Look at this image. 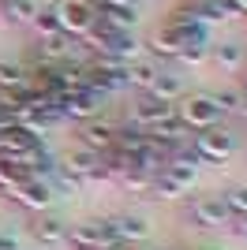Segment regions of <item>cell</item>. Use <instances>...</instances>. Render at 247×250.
<instances>
[{"instance_id":"1","label":"cell","mask_w":247,"mask_h":250,"mask_svg":"<svg viewBox=\"0 0 247 250\" xmlns=\"http://www.w3.org/2000/svg\"><path fill=\"white\" fill-rule=\"evenodd\" d=\"M180 220L195 231H217V228H225L228 209H225V202H221V194H195V198L184 202Z\"/></svg>"},{"instance_id":"2","label":"cell","mask_w":247,"mask_h":250,"mask_svg":"<svg viewBox=\"0 0 247 250\" xmlns=\"http://www.w3.org/2000/svg\"><path fill=\"white\" fill-rule=\"evenodd\" d=\"M173 112H176V120H180L191 135H198V131H206V127L221 124V116H225L214 104V97H210V94H184Z\"/></svg>"},{"instance_id":"3","label":"cell","mask_w":247,"mask_h":250,"mask_svg":"<svg viewBox=\"0 0 247 250\" xmlns=\"http://www.w3.org/2000/svg\"><path fill=\"white\" fill-rule=\"evenodd\" d=\"M68 247L72 250H113V235L105 217H86L79 224H68Z\"/></svg>"},{"instance_id":"4","label":"cell","mask_w":247,"mask_h":250,"mask_svg":"<svg viewBox=\"0 0 247 250\" xmlns=\"http://www.w3.org/2000/svg\"><path fill=\"white\" fill-rule=\"evenodd\" d=\"M56 8V22H60V34L68 38H86L94 30V22H98V11L86 4V0H60V4H52Z\"/></svg>"},{"instance_id":"5","label":"cell","mask_w":247,"mask_h":250,"mask_svg":"<svg viewBox=\"0 0 247 250\" xmlns=\"http://www.w3.org/2000/svg\"><path fill=\"white\" fill-rule=\"evenodd\" d=\"M191 146H195V153L202 157L206 165H217V161H225V157L236 149V135H232L225 124H214V127H206V131H198Z\"/></svg>"},{"instance_id":"6","label":"cell","mask_w":247,"mask_h":250,"mask_svg":"<svg viewBox=\"0 0 247 250\" xmlns=\"http://www.w3.org/2000/svg\"><path fill=\"white\" fill-rule=\"evenodd\" d=\"M60 172H64V176H72L75 183H86V179H105V172H101V153L82 149V146H72L68 153L60 157Z\"/></svg>"},{"instance_id":"7","label":"cell","mask_w":247,"mask_h":250,"mask_svg":"<svg viewBox=\"0 0 247 250\" xmlns=\"http://www.w3.org/2000/svg\"><path fill=\"white\" fill-rule=\"evenodd\" d=\"M11 202L19 209H26V213H49L52 209V202H56V194H52V187H49V179H26V183H19V187L8 194Z\"/></svg>"},{"instance_id":"8","label":"cell","mask_w":247,"mask_h":250,"mask_svg":"<svg viewBox=\"0 0 247 250\" xmlns=\"http://www.w3.org/2000/svg\"><path fill=\"white\" fill-rule=\"evenodd\" d=\"M101 101L105 94L94 90V86H82V90H72V94L60 97V116L64 120H90V116H101Z\"/></svg>"},{"instance_id":"9","label":"cell","mask_w":247,"mask_h":250,"mask_svg":"<svg viewBox=\"0 0 247 250\" xmlns=\"http://www.w3.org/2000/svg\"><path fill=\"white\" fill-rule=\"evenodd\" d=\"M26 231L38 247H64L68 243V220L60 213H30Z\"/></svg>"},{"instance_id":"10","label":"cell","mask_w":247,"mask_h":250,"mask_svg":"<svg viewBox=\"0 0 247 250\" xmlns=\"http://www.w3.org/2000/svg\"><path fill=\"white\" fill-rule=\"evenodd\" d=\"M105 224H109L113 243H146L154 231V224L143 213H113V217H105Z\"/></svg>"},{"instance_id":"11","label":"cell","mask_w":247,"mask_h":250,"mask_svg":"<svg viewBox=\"0 0 247 250\" xmlns=\"http://www.w3.org/2000/svg\"><path fill=\"white\" fill-rule=\"evenodd\" d=\"M113 142H116V124H113V120L90 116V120H82V124H79V146L82 149L105 153V149H113Z\"/></svg>"},{"instance_id":"12","label":"cell","mask_w":247,"mask_h":250,"mask_svg":"<svg viewBox=\"0 0 247 250\" xmlns=\"http://www.w3.org/2000/svg\"><path fill=\"white\" fill-rule=\"evenodd\" d=\"M143 97L161 101V104H173V101H180V97H184V79H180V75H173V71H157V79L146 86Z\"/></svg>"},{"instance_id":"13","label":"cell","mask_w":247,"mask_h":250,"mask_svg":"<svg viewBox=\"0 0 247 250\" xmlns=\"http://www.w3.org/2000/svg\"><path fill=\"white\" fill-rule=\"evenodd\" d=\"M210 56L221 71H240L247 67V45L240 42H221V45H210Z\"/></svg>"},{"instance_id":"14","label":"cell","mask_w":247,"mask_h":250,"mask_svg":"<svg viewBox=\"0 0 247 250\" xmlns=\"http://www.w3.org/2000/svg\"><path fill=\"white\" fill-rule=\"evenodd\" d=\"M169 112H173V104H161V101H150V97H139L127 120H131V124H139L143 131H150V127H154V124H161V120H165Z\"/></svg>"},{"instance_id":"15","label":"cell","mask_w":247,"mask_h":250,"mask_svg":"<svg viewBox=\"0 0 247 250\" xmlns=\"http://www.w3.org/2000/svg\"><path fill=\"white\" fill-rule=\"evenodd\" d=\"M135 22H139V8L135 4L98 11V26H105V30H135Z\"/></svg>"},{"instance_id":"16","label":"cell","mask_w":247,"mask_h":250,"mask_svg":"<svg viewBox=\"0 0 247 250\" xmlns=\"http://www.w3.org/2000/svg\"><path fill=\"white\" fill-rule=\"evenodd\" d=\"M30 86V67H23L15 60H0V94H19Z\"/></svg>"},{"instance_id":"17","label":"cell","mask_w":247,"mask_h":250,"mask_svg":"<svg viewBox=\"0 0 247 250\" xmlns=\"http://www.w3.org/2000/svg\"><path fill=\"white\" fill-rule=\"evenodd\" d=\"M72 56V38L68 34H49L38 42V63H64Z\"/></svg>"},{"instance_id":"18","label":"cell","mask_w":247,"mask_h":250,"mask_svg":"<svg viewBox=\"0 0 247 250\" xmlns=\"http://www.w3.org/2000/svg\"><path fill=\"white\" fill-rule=\"evenodd\" d=\"M38 8H41L38 0H4V4H0V15H4V22H11V26H30Z\"/></svg>"},{"instance_id":"19","label":"cell","mask_w":247,"mask_h":250,"mask_svg":"<svg viewBox=\"0 0 247 250\" xmlns=\"http://www.w3.org/2000/svg\"><path fill=\"white\" fill-rule=\"evenodd\" d=\"M157 60H135V63H127V86H135V90H143L146 94V86L157 79Z\"/></svg>"},{"instance_id":"20","label":"cell","mask_w":247,"mask_h":250,"mask_svg":"<svg viewBox=\"0 0 247 250\" xmlns=\"http://www.w3.org/2000/svg\"><path fill=\"white\" fill-rule=\"evenodd\" d=\"M206 56H210V34L198 30L195 38H187V42L180 45V56H176V60H184V63H202Z\"/></svg>"},{"instance_id":"21","label":"cell","mask_w":247,"mask_h":250,"mask_svg":"<svg viewBox=\"0 0 247 250\" xmlns=\"http://www.w3.org/2000/svg\"><path fill=\"white\" fill-rule=\"evenodd\" d=\"M154 176H157V172H146V168H127V172L120 176V183L131 190V194H150V183H154Z\"/></svg>"},{"instance_id":"22","label":"cell","mask_w":247,"mask_h":250,"mask_svg":"<svg viewBox=\"0 0 247 250\" xmlns=\"http://www.w3.org/2000/svg\"><path fill=\"white\" fill-rule=\"evenodd\" d=\"M228 213H247V183H228L225 190H217Z\"/></svg>"},{"instance_id":"23","label":"cell","mask_w":247,"mask_h":250,"mask_svg":"<svg viewBox=\"0 0 247 250\" xmlns=\"http://www.w3.org/2000/svg\"><path fill=\"white\" fill-rule=\"evenodd\" d=\"M30 26L41 34V38H49V34H60V22H56V8H38V15H34Z\"/></svg>"},{"instance_id":"24","label":"cell","mask_w":247,"mask_h":250,"mask_svg":"<svg viewBox=\"0 0 247 250\" xmlns=\"http://www.w3.org/2000/svg\"><path fill=\"white\" fill-rule=\"evenodd\" d=\"M225 228H228V235H236V239H247V213H228Z\"/></svg>"},{"instance_id":"25","label":"cell","mask_w":247,"mask_h":250,"mask_svg":"<svg viewBox=\"0 0 247 250\" xmlns=\"http://www.w3.org/2000/svg\"><path fill=\"white\" fill-rule=\"evenodd\" d=\"M236 116L247 120V83H240V101H236Z\"/></svg>"},{"instance_id":"26","label":"cell","mask_w":247,"mask_h":250,"mask_svg":"<svg viewBox=\"0 0 247 250\" xmlns=\"http://www.w3.org/2000/svg\"><path fill=\"white\" fill-rule=\"evenodd\" d=\"M113 250H150V247H146V243H116Z\"/></svg>"},{"instance_id":"27","label":"cell","mask_w":247,"mask_h":250,"mask_svg":"<svg viewBox=\"0 0 247 250\" xmlns=\"http://www.w3.org/2000/svg\"><path fill=\"white\" fill-rule=\"evenodd\" d=\"M228 4H232V8H236L240 15H247V0H228Z\"/></svg>"},{"instance_id":"28","label":"cell","mask_w":247,"mask_h":250,"mask_svg":"<svg viewBox=\"0 0 247 250\" xmlns=\"http://www.w3.org/2000/svg\"><path fill=\"white\" fill-rule=\"evenodd\" d=\"M0 235H4V224H0Z\"/></svg>"},{"instance_id":"29","label":"cell","mask_w":247,"mask_h":250,"mask_svg":"<svg viewBox=\"0 0 247 250\" xmlns=\"http://www.w3.org/2000/svg\"><path fill=\"white\" fill-rule=\"evenodd\" d=\"M244 83H247V75H244Z\"/></svg>"},{"instance_id":"30","label":"cell","mask_w":247,"mask_h":250,"mask_svg":"<svg viewBox=\"0 0 247 250\" xmlns=\"http://www.w3.org/2000/svg\"><path fill=\"white\" fill-rule=\"evenodd\" d=\"M0 4H4V0H0Z\"/></svg>"}]
</instances>
